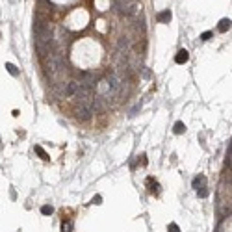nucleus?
Masks as SVG:
<instances>
[{
  "label": "nucleus",
  "instance_id": "obj_11",
  "mask_svg": "<svg viewBox=\"0 0 232 232\" xmlns=\"http://www.w3.org/2000/svg\"><path fill=\"white\" fill-rule=\"evenodd\" d=\"M6 69H8V73H9V74H13V76H17V74H19V69H17L13 63H9V62L6 63Z\"/></svg>",
  "mask_w": 232,
  "mask_h": 232
},
{
  "label": "nucleus",
  "instance_id": "obj_3",
  "mask_svg": "<svg viewBox=\"0 0 232 232\" xmlns=\"http://www.w3.org/2000/svg\"><path fill=\"white\" fill-rule=\"evenodd\" d=\"M113 9L121 15H134L138 11V0H113Z\"/></svg>",
  "mask_w": 232,
  "mask_h": 232
},
{
  "label": "nucleus",
  "instance_id": "obj_5",
  "mask_svg": "<svg viewBox=\"0 0 232 232\" xmlns=\"http://www.w3.org/2000/svg\"><path fill=\"white\" fill-rule=\"evenodd\" d=\"M188 60H190V54H188V50H186V48H182V50H178V52H176V56H175V62H176L178 65L186 63Z\"/></svg>",
  "mask_w": 232,
  "mask_h": 232
},
{
  "label": "nucleus",
  "instance_id": "obj_6",
  "mask_svg": "<svg viewBox=\"0 0 232 232\" xmlns=\"http://www.w3.org/2000/svg\"><path fill=\"white\" fill-rule=\"evenodd\" d=\"M147 184L150 186V188H148V191H150L152 195H158V193H160V184H158L152 176H148V178H147Z\"/></svg>",
  "mask_w": 232,
  "mask_h": 232
},
{
  "label": "nucleus",
  "instance_id": "obj_17",
  "mask_svg": "<svg viewBox=\"0 0 232 232\" xmlns=\"http://www.w3.org/2000/svg\"><path fill=\"white\" fill-rule=\"evenodd\" d=\"M100 201H102V197H100V195H97V197H93V201H91V202H93V204H100Z\"/></svg>",
  "mask_w": 232,
  "mask_h": 232
},
{
  "label": "nucleus",
  "instance_id": "obj_12",
  "mask_svg": "<svg viewBox=\"0 0 232 232\" xmlns=\"http://www.w3.org/2000/svg\"><path fill=\"white\" fill-rule=\"evenodd\" d=\"M62 232H73V221H63L62 223Z\"/></svg>",
  "mask_w": 232,
  "mask_h": 232
},
{
  "label": "nucleus",
  "instance_id": "obj_4",
  "mask_svg": "<svg viewBox=\"0 0 232 232\" xmlns=\"http://www.w3.org/2000/svg\"><path fill=\"white\" fill-rule=\"evenodd\" d=\"M74 111H76V117L80 121H87L93 115V108L91 106H74Z\"/></svg>",
  "mask_w": 232,
  "mask_h": 232
},
{
  "label": "nucleus",
  "instance_id": "obj_14",
  "mask_svg": "<svg viewBox=\"0 0 232 232\" xmlns=\"http://www.w3.org/2000/svg\"><path fill=\"white\" fill-rule=\"evenodd\" d=\"M52 212H54V208H52V206H48V204L41 206V213H43V215H50Z\"/></svg>",
  "mask_w": 232,
  "mask_h": 232
},
{
  "label": "nucleus",
  "instance_id": "obj_9",
  "mask_svg": "<svg viewBox=\"0 0 232 232\" xmlns=\"http://www.w3.org/2000/svg\"><path fill=\"white\" fill-rule=\"evenodd\" d=\"M229 28H230V19H221L219 21V26H217L219 32H227Z\"/></svg>",
  "mask_w": 232,
  "mask_h": 232
},
{
  "label": "nucleus",
  "instance_id": "obj_8",
  "mask_svg": "<svg viewBox=\"0 0 232 232\" xmlns=\"http://www.w3.org/2000/svg\"><path fill=\"white\" fill-rule=\"evenodd\" d=\"M156 19H158V22H169L171 21V11H169V9H164L162 13H158Z\"/></svg>",
  "mask_w": 232,
  "mask_h": 232
},
{
  "label": "nucleus",
  "instance_id": "obj_16",
  "mask_svg": "<svg viewBox=\"0 0 232 232\" xmlns=\"http://www.w3.org/2000/svg\"><path fill=\"white\" fill-rule=\"evenodd\" d=\"M169 232H180L178 225H176V223H171V225H169Z\"/></svg>",
  "mask_w": 232,
  "mask_h": 232
},
{
  "label": "nucleus",
  "instance_id": "obj_13",
  "mask_svg": "<svg viewBox=\"0 0 232 232\" xmlns=\"http://www.w3.org/2000/svg\"><path fill=\"white\" fill-rule=\"evenodd\" d=\"M35 152L41 156V160H50V156H48V154H46V152H45L41 147H39V145H35Z\"/></svg>",
  "mask_w": 232,
  "mask_h": 232
},
{
  "label": "nucleus",
  "instance_id": "obj_10",
  "mask_svg": "<svg viewBox=\"0 0 232 232\" xmlns=\"http://www.w3.org/2000/svg\"><path fill=\"white\" fill-rule=\"evenodd\" d=\"M184 130H186V125H184L182 121L175 123V128H173V132H175V134H184Z\"/></svg>",
  "mask_w": 232,
  "mask_h": 232
},
{
  "label": "nucleus",
  "instance_id": "obj_15",
  "mask_svg": "<svg viewBox=\"0 0 232 232\" xmlns=\"http://www.w3.org/2000/svg\"><path fill=\"white\" fill-rule=\"evenodd\" d=\"M212 35H213V32H204V34L201 35V41H208Z\"/></svg>",
  "mask_w": 232,
  "mask_h": 232
},
{
  "label": "nucleus",
  "instance_id": "obj_2",
  "mask_svg": "<svg viewBox=\"0 0 232 232\" xmlns=\"http://www.w3.org/2000/svg\"><path fill=\"white\" fill-rule=\"evenodd\" d=\"M43 63H45V69H46L50 74L62 73L65 69V56L60 50H52L46 58H43Z\"/></svg>",
  "mask_w": 232,
  "mask_h": 232
},
{
  "label": "nucleus",
  "instance_id": "obj_7",
  "mask_svg": "<svg viewBox=\"0 0 232 232\" xmlns=\"http://www.w3.org/2000/svg\"><path fill=\"white\" fill-rule=\"evenodd\" d=\"M204 182H206V178H204L202 175H199V176H195V178H193V188H195V190L204 188Z\"/></svg>",
  "mask_w": 232,
  "mask_h": 232
},
{
  "label": "nucleus",
  "instance_id": "obj_1",
  "mask_svg": "<svg viewBox=\"0 0 232 232\" xmlns=\"http://www.w3.org/2000/svg\"><path fill=\"white\" fill-rule=\"evenodd\" d=\"M34 34H35V43H54L52 39V28H50V21L37 13L35 15V22H34Z\"/></svg>",
  "mask_w": 232,
  "mask_h": 232
}]
</instances>
